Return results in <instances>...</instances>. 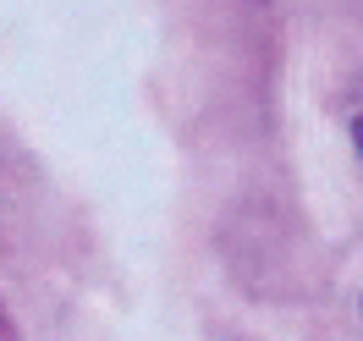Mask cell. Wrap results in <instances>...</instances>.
Returning <instances> with one entry per match:
<instances>
[{
	"label": "cell",
	"mask_w": 363,
	"mask_h": 341,
	"mask_svg": "<svg viewBox=\"0 0 363 341\" xmlns=\"http://www.w3.org/2000/svg\"><path fill=\"white\" fill-rule=\"evenodd\" d=\"M352 138H358V143H363V121H358V127H352Z\"/></svg>",
	"instance_id": "cell-1"
}]
</instances>
